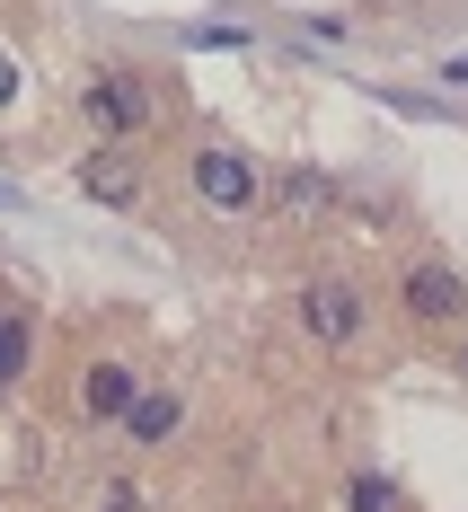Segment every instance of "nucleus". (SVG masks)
I'll return each instance as SVG.
<instances>
[{"mask_svg": "<svg viewBox=\"0 0 468 512\" xmlns=\"http://www.w3.org/2000/svg\"><path fill=\"white\" fill-rule=\"evenodd\" d=\"M80 195L106 204V212H133V204H142V168H133V159H115V151H98L89 168H80Z\"/></svg>", "mask_w": 468, "mask_h": 512, "instance_id": "nucleus-6", "label": "nucleus"}, {"mask_svg": "<svg viewBox=\"0 0 468 512\" xmlns=\"http://www.w3.org/2000/svg\"><path fill=\"white\" fill-rule=\"evenodd\" d=\"M195 45H204V53H239V45H248V27H204Z\"/></svg>", "mask_w": 468, "mask_h": 512, "instance_id": "nucleus-12", "label": "nucleus"}, {"mask_svg": "<svg viewBox=\"0 0 468 512\" xmlns=\"http://www.w3.org/2000/svg\"><path fill=\"white\" fill-rule=\"evenodd\" d=\"M18 89H27V71H18V53L0 45V106H18Z\"/></svg>", "mask_w": 468, "mask_h": 512, "instance_id": "nucleus-11", "label": "nucleus"}, {"mask_svg": "<svg viewBox=\"0 0 468 512\" xmlns=\"http://www.w3.org/2000/svg\"><path fill=\"white\" fill-rule=\"evenodd\" d=\"M133 389H142V380H133L124 362H89V371H80V415H89V424H124V415H133Z\"/></svg>", "mask_w": 468, "mask_h": 512, "instance_id": "nucleus-5", "label": "nucleus"}, {"mask_svg": "<svg viewBox=\"0 0 468 512\" xmlns=\"http://www.w3.org/2000/svg\"><path fill=\"white\" fill-rule=\"evenodd\" d=\"M177 424H186V398H177V389H133V415H124L133 442H168Z\"/></svg>", "mask_w": 468, "mask_h": 512, "instance_id": "nucleus-7", "label": "nucleus"}, {"mask_svg": "<svg viewBox=\"0 0 468 512\" xmlns=\"http://www.w3.org/2000/svg\"><path fill=\"white\" fill-rule=\"evenodd\" d=\"M80 115H89V133H98V142H133V133L159 115V98H151V80H142V71H98V80L80 89Z\"/></svg>", "mask_w": 468, "mask_h": 512, "instance_id": "nucleus-1", "label": "nucleus"}, {"mask_svg": "<svg viewBox=\"0 0 468 512\" xmlns=\"http://www.w3.org/2000/svg\"><path fill=\"white\" fill-rule=\"evenodd\" d=\"M186 177H195L204 212H257V204H265V177H257V159H248V151H230V142H204Z\"/></svg>", "mask_w": 468, "mask_h": 512, "instance_id": "nucleus-2", "label": "nucleus"}, {"mask_svg": "<svg viewBox=\"0 0 468 512\" xmlns=\"http://www.w3.org/2000/svg\"><path fill=\"white\" fill-rule=\"evenodd\" d=\"M301 327H310L318 345H354V336L371 327L363 283H345V274H310V292H301Z\"/></svg>", "mask_w": 468, "mask_h": 512, "instance_id": "nucleus-4", "label": "nucleus"}, {"mask_svg": "<svg viewBox=\"0 0 468 512\" xmlns=\"http://www.w3.org/2000/svg\"><path fill=\"white\" fill-rule=\"evenodd\" d=\"M398 301H407L416 327H460L468 318V274L451 265V256H416L407 283H398Z\"/></svg>", "mask_w": 468, "mask_h": 512, "instance_id": "nucleus-3", "label": "nucleus"}, {"mask_svg": "<svg viewBox=\"0 0 468 512\" xmlns=\"http://www.w3.org/2000/svg\"><path fill=\"white\" fill-rule=\"evenodd\" d=\"M345 504H354V512H398V486H389V477H371V468H363V477L345 486Z\"/></svg>", "mask_w": 468, "mask_h": 512, "instance_id": "nucleus-10", "label": "nucleus"}, {"mask_svg": "<svg viewBox=\"0 0 468 512\" xmlns=\"http://www.w3.org/2000/svg\"><path fill=\"white\" fill-rule=\"evenodd\" d=\"M274 204L292 212V221H310V212H327V204H336V186H327L318 168H283V177H274Z\"/></svg>", "mask_w": 468, "mask_h": 512, "instance_id": "nucleus-9", "label": "nucleus"}, {"mask_svg": "<svg viewBox=\"0 0 468 512\" xmlns=\"http://www.w3.org/2000/svg\"><path fill=\"white\" fill-rule=\"evenodd\" d=\"M27 362H36V318L27 309H0V389H18Z\"/></svg>", "mask_w": 468, "mask_h": 512, "instance_id": "nucleus-8", "label": "nucleus"}]
</instances>
